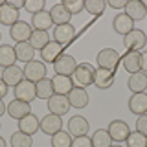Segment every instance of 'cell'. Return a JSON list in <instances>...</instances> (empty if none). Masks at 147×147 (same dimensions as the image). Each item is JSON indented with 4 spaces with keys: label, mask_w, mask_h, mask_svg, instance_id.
Wrapping results in <instances>:
<instances>
[{
    "label": "cell",
    "mask_w": 147,
    "mask_h": 147,
    "mask_svg": "<svg viewBox=\"0 0 147 147\" xmlns=\"http://www.w3.org/2000/svg\"><path fill=\"white\" fill-rule=\"evenodd\" d=\"M76 37V28L72 24H63V26H55L53 30V40L59 42L61 46H66L70 44Z\"/></svg>",
    "instance_id": "obj_10"
},
{
    "label": "cell",
    "mask_w": 147,
    "mask_h": 147,
    "mask_svg": "<svg viewBox=\"0 0 147 147\" xmlns=\"http://www.w3.org/2000/svg\"><path fill=\"white\" fill-rule=\"evenodd\" d=\"M24 79L28 81H31V83H39L40 79H44L46 77V66H44V63L42 61H30V63H26L24 64Z\"/></svg>",
    "instance_id": "obj_3"
},
{
    "label": "cell",
    "mask_w": 147,
    "mask_h": 147,
    "mask_svg": "<svg viewBox=\"0 0 147 147\" xmlns=\"http://www.w3.org/2000/svg\"><path fill=\"white\" fill-rule=\"evenodd\" d=\"M76 68H77V61L68 53L59 55V59L53 63V70H55V74H59V76H70L72 77L74 72H76Z\"/></svg>",
    "instance_id": "obj_5"
},
{
    "label": "cell",
    "mask_w": 147,
    "mask_h": 147,
    "mask_svg": "<svg viewBox=\"0 0 147 147\" xmlns=\"http://www.w3.org/2000/svg\"><path fill=\"white\" fill-rule=\"evenodd\" d=\"M15 99L18 101H24V103H30L31 105V101H33L37 98V90H35V83H31V81H20L18 85L15 86Z\"/></svg>",
    "instance_id": "obj_6"
},
{
    "label": "cell",
    "mask_w": 147,
    "mask_h": 147,
    "mask_svg": "<svg viewBox=\"0 0 147 147\" xmlns=\"http://www.w3.org/2000/svg\"><path fill=\"white\" fill-rule=\"evenodd\" d=\"M94 74H96V68L88 63H81L77 64L76 72H74V83L76 86H81V88H86V86L94 85Z\"/></svg>",
    "instance_id": "obj_1"
},
{
    "label": "cell",
    "mask_w": 147,
    "mask_h": 147,
    "mask_svg": "<svg viewBox=\"0 0 147 147\" xmlns=\"http://www.w3.org/2000/svg\"><path fill=\"white\" fill-rule=\"evenodd\" d=\"M112 28H114V31H116V33L125 37L127 33H131V31L134 30V20H132L131 17H127L125 13H119V15L114 17Z\"/></svg>",
    "instance_id": "obj_15"
},
{
    "label": "cell",
    "mask_w": 147,
    "mask_h": 147,
    "mask_svg": "<svg viewBox=\"0 0 147 147\" xmlns=\"http://www.w3.org/2000/svg\"><path fill=\"white\" fill-rule=\"evenodd\" d=\"M35 90H37V98L46 99V101H48L55 94V92H53V85H52V79H48V77H44V79H40L39 83H35Z\"/></svg>",
    "instance_id": "obj_30"
},
{
    "label": "cell",
    "mask_w": 147,
    "mask_h": 147,
    "mask_svg": "<svg viewBox=\"0 0 147 147\" xmlns=\"http://www.w3.org/2000/svg\"><path fill=\"white\" fill-rule=\"evenodd\" d=\"M136 131L142 132L144 136H147V114H142L136 121Z\"/></svg>",
    "instance_id": "obj_40"
},
{
    "label": "cell",
    "mask_w": 147,
    "mask_h": 147,
    "mask_svg": "<svg viewBox=\"0 0 147 147\" xmlns=\"http://www.w3.org/2000/svg\"><path fill=\"white\" fill-rule=\"evenodd\" d=\"M17 22H18V9L11 7L7 2H4L2 6H0V24L11 28L13 24H17Z\"/></svg>",
    "instance_id": "obj_24"
},
{
    "label": "cell",
    "mask_w": 147,
    "mask_h": 147,
    "mask_svg": "<svg viewBox=\"0 0 147 147\" xmlns=\"http://www.w3.org/2000/svg\"><path fill=\"white\" fill-rule=\"evenodd\" d=\"M15 55H17V61H22L26 64V63L33 61L35 50H33V46L30 44V40H28V42H18V44H15Z\"/></svg>",
    "instance_id": "obj_28"
},
{
    "label": "cell",
    "mask_w": 147,
    "mask_h": 147,
    "mask_svg": "<svg viewBox=\"0 0 147 147\" xmlns=\"http://www.w3.org/2000/svg\"><path fill=\"white\" fill-rule=\"evenodd\" d=\"M2 81L6 83L7 86H15L18 85L20 81H24V70L18 66H9V68H4L2 72Z\"/></svg>",
    "instance_id": "obj_18"
},
{
    "label": "cell",
    "mask_w": 147,
    "mask_h": 147,
    "mask_svg": "<svg viewBox=\"0 0 147 147\" xmlns=\"http://www.w3.org/2000/svg\"><path fill=\"white\" fill-rule=\"evenodd\" d=\"M123 44L127 46L129 52H140V50H144L147 46V37L142 30H132L131 33H127L123 37Z\"/></svg>",
    "instance_id": "obj_4"
},
{
    "label": "cell",
    "mask_w": 147,
    "mask_h": 147,
    "mask_svg": "<svg viewBox=\"0 0 147 147\" xmlns=\"http://www.w3.org/2000/svg\"><path fill=\"white\" fill-rule=\"evenodd\" d=\"M0 39H2V35H0Z\"/></svg>",
    "instance_id": "obj_49"
},
{
    "label": "cell",
    "mask_w": 147,
    "mask_h": 147,
    "mask_svg": "<svg viewBox=\"0 0 147 147\" xmlns=\"http://www.w3.org/2000/svg\"><path fill=\"white\" fill-rule=\"evenodd\" d=\"M7 92H9V86H7L6 83L2 81V77H0V99H2V98H6V94H7Z\"/></svg>",
    "instance_id": "obj_42"
},
{
    "label": "cell",
    "mask_w": 147,
    "mask_h": 147,
    "mask_svg": "<svg viewBox=\"0 0 147 147\" xmlns=\"http://www.w3.org/2000/svg\"><path fill=\"white\" fill-rule=\"evenodd\" d=\"M52 147H72V136L70 132H64L63 129L52 136Z\"/></svg>",
    "instance_id": "obj_34"
},
{
    "label": "cell",
    "mask_w": 147,
    "mask_h": 147,
    "mask_svg": "<svg viewBox=\"0 0 147 147\" xmlns=\"http://www.w3.org/2000/svg\"><path fill=\"white\" fill-rule=\"evenodd\" d=\"M52 85H53V92L59 96H68L70 90L76 86L70 76H59V74H55L52 77Z\"/></svg>",
    "instance_id": "obj_12"
},
{
    "label": "cell",
    "mask_w": 147,
    "mask_h": 147,
    "mask_svg": "<svg viewBox=\"0 0 147 147\" xmlns=\"http://www.w3.org/2000/svg\"><path fill=\"white\" fill-rule=\"evenodd\" d=\"M39 129H40V119L37 116H33V114H28L22 119H18V131L24 132V134L33 136Z\"/></svg>",
    "instance_id": "obj_20"
},
{
    "label": "cell",
    "mask_w": 147,
    "mask_h": 147,
    "mask_svg": "<svg viewBox=\"0 0 147 147\" xmlns=\"http://www.w3.org/2000/svg\"><path fill=\"white\" fill-rule=\"evenodd\" d=\"M31 33H33V28H31L28 22L24 20H18L17 24H13L11 28H9V35H11V39L15 40V42H28L30 40Z\"/></svg>",
    "instance_id": "obj_7"
},
{
    "label": "cell",
    "mask_w": 147,
    "mask_h": 147,
    "mask_svg": "<svg viewBox=\"0 0 147 147\" xmlns=\"http://www.w3.org/2000/svg\"><path fill=\"white\" fill-rule=\"evenodd\" d=\"M61 4L70 15H77V13H81L83 9H85V2H83V0H64Z\"/></svg>",
    "instance_id": "obj_37"
},
{
    "label": "cell",
    "mask_w": 147,
    "mask_h": 147,
    "mask_svg": "<svg viewBox=\"0 0 147 147\" xmlns=\"http://www.w3.org/2000/svg\"><path fill=\"white\" fill-rule=\"evenodd\" d=\"M7 114L11 116L13 119H22L24 116L31 114V105L30 103H24V101H18V99H13L11 103L7 105Z\"/></svg>",
    "instance_id": "obj_17"
},
{
    "label": "cell",
    "mask_w": 147,
    "mask_h": 147,
    "mask_svg": "<svg viewBox=\"0 0 147 147\" xmlns=\"http://www.w3.org/2000/svg\"><path fill=\"white\" fill-rule=\"evenodd\" d=\"M0 76H2V72H0Z\"/></svg>",
    "instance_id": "obj_48"
},
{
    "label": "cell",
    "mask_w": 147,
    "mask_h": 147,
    "mask_svg": "<svg viewBox=\"0 0 147 147\" xmlns=\"http://www.w3.org/2000/svg\"><path fill=\"white\" fill-rule=\"evenodd\" d=\"M63 127V119L61 116H55V114H46V116L40 119V131L44 134H50L53 136L55 132H59Z\"/></svg>",
    "instance_id": "obj_13"
},
{
    "label": "cell",
    "mask_w": 147,
    "mask_h": 147,
    "mask_svg": "<svg viewBox=\"0 0 147 147\" xmlns=\"http://www.w3.org/2000/svg\"><path fill=\"white\" fill-rule=\"evenodd\" d=\"M125 15L131 17L132 20H144L147 15V4L140 2V0H129L125 6Z\"/></svg>",
    "instance_id": "obj_14"
},
{
    "label": "cell",
    "mask_w": 147,
    "mask_h": 147,
    "mask_svg": "<svg viewBox=\"0 0 147 147\" xmlns=\"http://www.w3.org/2000/svg\"><path fill=\"white\" fill-rule=\"evenodd\" d=\"M119 53L112 48H103L101 52L98 53V66L103 68V70H109V72H116L118 68V63H119Z\"/></svg>",
    "instance_id": "obj_2"
},
{
    "label": "cell",
    "mask_w": 147,
    "mask_h": 147,
    "mask_svg": "<svg viewBox=\"0 0 147 147\" xmlns=\"http://www.w3.org/2000/svg\"><path fill=\"white\" fill-rule=\"evenodd\" d=\"M72 147H92V140L88 136H77L72 140Z\"/></svg>",
    "instance_id": "obj_39"
},
{
    "label": "cell",
    "mask_w": 147,
    "mask_h": 147,
    "mask_svg": "<svg viewBox=\"0 0 147 147\" xmlns=\"http://www.w3.org/2000/svg\"><path fill=\"white\" fill-rule=\"evenodd\" d=\"M109 134L110 138H112V142H116V144H119V142H125L129 134H131V129H129V125L125 121H121V119H114V121H110L109 125Z\"/></svg>",
    "instance_id": "obj_9"
},
{
    "label": "cell",
    "mask_w": 147,
    "mask_h": 147,
    "mask_svg": "<svg viewBox=\"0 0 147 147\" xmlns=\"http://www.w3.org/2000/svg\"><path fill=\"white\" fill-rule=\"evenodd\" d=\"M31 145H33V140L30 134H24L20 131L11 134V147H31Z\"/></svg>",
    "instance_id": "obj_33"
},
{
    "label": "cell",
    "mask_w": 147,
    "mask_h": 147,
    "mask_svg": "<svg viewBox=\"0 0 147 147\" xmlns=\"http://www.w3.org/2000/svg\"><path fill=\"white\" fill-rule=\"evenodd\" d=\"M6 2H7L11 7H15V9H20V7H24V0H6Z\"/></svg>",
    "instance_id": "obj_43"
},
{
    "label": "cell",
    "mask_w": 147,
    "mask_h": 147,
    "mask_svg": "<svg viewBox=\"0 0 147 147\" xmlns=\"http://www.w3.org/2000/svg\"><path fill=\"white\" fill-rule=\"evenodd\" d=\"M50 15H52V20L55 26H63V24H70L72 15L64 9L63 4H55V6L50 9Z\"/></svg>",
    "instance_id": "obj_27"
},
{
    "label": "cell",
    "mask_w": 147,
    "mask_h": 147,
    "mask_svg": "<svg viewBox=\"0 0 147 147\" xmlns=\"http://www.w3.org/2000/svg\"><path fill=\"white\" fill-rule=\"evenodd\" d=\"M46 105H48L50 114H55V116H64L70 110V101H68V98L66 96H59V94H53Z\"/></svg>",
    "instance_id": "obj_8"
},
{
    "label": "cell",
    "mask_w": 147,
    "mask_h": 147,
    "mask_svg": "<svg viewBox=\"0 0 147 147\" xmlns=\"http://www.w3.org/2000/svg\"><path fill=\"white\" fill-rule=\"evenodd\" d=\"M53 26V20H52V15H50V11H40L37 13V15L31 17V28L33 30H39V31H46L50 30V28Z\"/></svg>",
    "instance_id": "obj_25"
},
{
    "label": "cell",
    "mask_w": 147,
    "mask_h": 147,
    "mask_svg": "<svg viewBox=\"0 0 147 147\" xmlns=\"http://www.w3.org/2000/svg\"><path fill=\"white\" fill-rule=\"evenodd\" d=\"M50 42V37H48V31H39V30H33V33L30 37V44L33 46V50H42L46 44Z\"/></svg>",
    "instance_id": "obj_32"
},
{
    "label": "cell",
    "mask_w": 147,
    "mask_h": 147,
    "mask_svg": "<svg viewBox=\"0 0 147 147\" xmlns=\"http://www.w3.org/2000/svg\"><path fill=\"white\" fill-rule=\"evenodd\" d=\"M129 109H131L132 114H147V94L145 92H138V94H132L131 99H129Z\"/></svg>",
    "instance_id": "obj_19"
},
{
    "label": "cell",
    "mask_w": 147,
    "mask_h": 147,
    "mask_svg": "<svg viewBox=\"0 0 147 147\" xmlns=\"http://www.w3.org/2000/svg\"><path fill=\"white\" fill-rule=\"evenodd\" d=\"M66 98H68V101H70V107L85 109L86 105H88V92H86L85 88H81V86H74Z\"/></svg>",
    "instance_id": "obj_16"
},
{
    "label": "cell",
    "mask_w": 147,
    "mask_h": 147,
    "mask_svg": "<svg viewBox=\"0 0 147 147\" xmlns=\"http://www.w3.org/2000/svg\"><path fill=\"white\" fill-rule=\"evenodd\" d=\"M110 147H121V145H119V144H112V145H110Z\"/></svg>",
    "instance_id": "obj_47"
},
{
    "label": "cell",
    "mask_w": 147,
    "mask_h": 147,
    "mask_svg": "<svg viewBox=\"0 0 147 147\" xmlns=\"http://www.w3.org/2000/svg\"><path fill=\"white\" fill-rule=\"evenodd\" d=\"M121 61H123V68L129 74L142 72V53L140 52H127Z\"/></svg>",
    "instance_id": "obj_22"
},
{
    "label": "cell",
    "mask_w": 147,
    "mask_h": 147,
    "mask_svg": "<svg viewBox=\"0 0 147 147\" xmlns=\"http://www.w3.org/2000/svg\"><path fill=\"white\" fill-rule=\"evenodd\" d=\"M109 6H110V7H114V9H125L127 2H125V0H110Z\"/></svg>",
    "instance_id": "obj_41"
},
{
    "label": "cell",
    "mask_w": 147,
    "mask_h": 147,
    "mask_svg": "<svg viewBox=\"0 0 147 147\" xmlns=\"http://www.w3.org/2000/svg\"><path fill=\"white\" fill-rule=\"evenodd\" d=\"M24 9L30 11L31 15L44 11V0H24Z\"/></svg>",
    "instance_id": "obj_38"
},
{
    "label": "cell",
    "mask_w": 147,
    "mask_h": 147,
    "mask_svg": "<svg viewBox=\"0 0 147 147\" xmlns=\"http://www.w3.org/2000/svg\"><path fill=\"white\" fill-rule=\"evenodd\" d=\"M88 129H90V123L85 116H74V118H70V121H68V132H70V136H74V138L86 136Z\"/></svg>",
    "instance_id": "obj_11"
},
{
    "label": "cell",
    "mask_w": 147,
    "mask_h": 147,
    "mask_svg": "<svg viewBox=\"0 0 147 147\" xmlns=\"http://www.w3.org/2000/svg\"><path fill=\"white\" fill-rule=\"evenodd\" d=\"M15 61H17L15 48L9 44H0V66L2 68L15 66Z\"/></svg>",
    "instance_id": "obj_29"
},
{
    "label": "cell",
    "mask_w": 147,
    "mask_h": 147,
    "mask_svg": "<svg viewBox=\"0 0 147 147\" xmlns=\"http://www.w3.org/2000/svg\"><path fill=\"white\" fill-rule=\"evenodd\" d=\"M142 72L147 74V52L142 53Z\"/></svg>",
    "instance_id": "obj_44"
},
{
    "label": "cell",
    "mask_w": 147,
    "mask_h": 147,
    "mask_svg": "<svg viewBox=\"0 0 147 147\" xmlns=\"http://www.w3.org/2000/svg\"><path fill=\"white\" fill-rule=\"evenodd\" d=\"M127 86L132 94H138V92H145L147 88V74L144 72H136V74H131L129 76V81H127Z\"/></svg>",
    "instance_id": "obj_23"
},
{
    "label": "cell",
    "mask_w": 147,
    "mask_h": 147,
    "mask_svg": "<svg viewBox=\"0 0 147 147\" xmlns=\"http://www.w3.org/2000/svg\"><path fill=\"white\" fill-rule=\"evenodd\" d=\"M92 147H110L112 145V138H110L107 129H98L92 134Z\"/></svg>",
    "instance_id": "obj_31"
},
{
    "label": "cell",
    "mask_w": 147,
    "mask_h": 147,
    "mask_svg": "<svg viewBox=\"0 0 147 147\" xmlns=\"http://www.w3.org/2000/svg\"><path fill=\"white\" fill-rule=\"evenodd\" d=\"M0 147H6V140H4L2 136H0Z\"/></svg>",
    "instance_id": "obj_46"
},
{
    "label": "cell",
    "mask_w": 147,
    "mask_h": 147,
    "mask_svg": "<svg viewBox=\"0 0 147 147\" xmlns=\"http://www.w3.org/2000/svg\"><path fill=\"white\" fill-rule=\"evenodd\" d=\"M94 85L101 90H107L114 85V72L103 70V68H98L94 74Z\"/></svg>",
    "instance_id": "obj_26"
},
{
    "label": "cell",
    "mask_w": 147,
    "mask_h": 147,
    "mask_svg": "<svg viewBox=\"0 0 147 147\" xmlns=\"http://www.w3.org/2000/svg\"><path fill=\"white\" fill-rule=\"evenodd\" d=\"M127 147H147V136H144L142 132H131L127 138Z\"/></svg>",
    "instance_id": "obj_36"
},
{
    "label": "cell",
    "mask_w": 147,
    "mask_h": 147,
    "mask_svg": "<svg viewBox=\"0 0 147 147\" xmlns=\"http://www.w3.org/2000/svg\"><path fill=\"white\" fill-rule=\"evenodd\" d=\"M6 110H7V107H6V105H4V101L0 99V118H2V114L6 112Z\"/></svg>",
    "instance_id": "obj_45"
},
{
    "label": "cell",
    "mask_w": 147,
    "mask_h": 147,
    "mask_svg": "<svg viewBox=\"0 0 147 147\" xmlns=\"http://www.w3.org/2000/svg\"><path fill=\"white\" fill-rule=\"evenodd\" d=\"M59 55H63V46L55 40H50L48 44L40 50V57L44 63H55L59 59Z\"/></svg>",
    "instance_id": "obj_21"
},
{
    "label": "cell",
    "mask_w": 147,
    "mask_h": 147,
    "mask_svg": "<svg viewBox=\"0 0 147 147\" xmlns=\"http://www.w3.org/2000/svg\"><path fill=\"white\" fill-rule=\"evenodd\" d=\"M107 7V2L105 0H86L85 2V9L90 13V15H101Z\"/></svg>",
    "instance_id": "obj_35"
}]
</instances>
